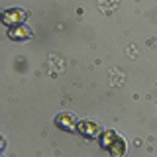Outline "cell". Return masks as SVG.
I'll return each instance as SVG.
<instances>
[{
	"label": "cell",
	"instance_id": "5",
	"mask_svg": "<svg viewBox=\"0 0 157 157\" xmlns=\"http://www.w3.org/2000/svg\"><path fill=\"white\" fill-rule=\"evenodd\" d=\"M116 137H118V136H116L114 130H104L100 136H98V145H100L102 149L108 151V149H110V145H112V141H114Z\"/></svg>",
	"mask_w": 157,
	"mask_h": 157
},
{
	"label": "cell",
	"instance_id": "4",
	"mask_svg": "<svg viewBox=\"0 0 157 157\" xmlns=\"http://www.w3.org/2000/svg\"><path fill=\"white\" fill-rule=\"evenodd\" d=\"M55 126L63 132H77V122L73 120L71 114H57L55 116Z\"/></svg>",
	"mask_w": 157,
	"mask_h": 157
},
{
	"label": "cell",
	"instance_id": "1",
	"mask_svg": "<svg viewBox=\"0 0 157 157\" xmlns=\"http://www.w3.org/2000/svg\"><path fill=\"white\" fill-rule=\"evenodd\" d=\"M28 18V14L20 8H10L2 12V24L4 26H18V24H24V20Z\"/></svg>",
	"mask_w": 157,
	"mask_h": 157
},
{
	"label": "cell",
	"instance_id": "3",
	"mask_svg": "<svg viewBox=\"0 0 157 157\" xmlns=\"http://www.w3.org/2000/svg\"><path fill=\"white\" fill-rule=\"evenodd\" d=\"M6 33H8V37H10V39H14V41H24V39H29V37L33 36L32 28L24 26V24H18V26H10Z\"/></svg>",
	"mask_w": 157,
	"mask_h": 157
},
{
	"label": "cell",
	"instance_id": "6",
	"mask_svg": "<svg viewBox=\"0 0 157 157\" xmlns=\"http://www.w3.org/2000/svg\"><path fill=\"white\" fill-rule=\"evenodd\" d=\"M110 155H114V157H122L126 153V141L122 140V137H116L114 141H112V145H110Z\"/></svg>",
	"mask_w": 157,
	"mask_h": 157
},
{
	"label": "cell",
	"instance_id": "2",
	"mask_svg": "<svg viewBox=\"0 0 157 157\" xmlns=\"http://www.w3.org/2000/svg\"><path fill=\"white\" fill-rule=\"evenodd\" d=\"M77 132L82 137H98L100 136V126H98L96 122H90V120H78L77 122Z\"/></svg>",
	"mask_w": 157,
	"mask_h": 157
}]
</instances>
